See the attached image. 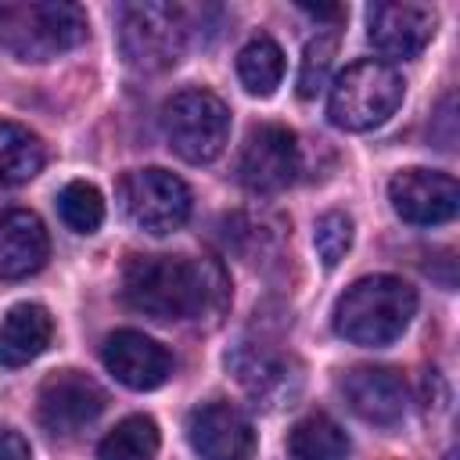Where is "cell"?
I'll list each match as a JSON object with an SVG mask.
<instances>
[{
	"label": "cell",
	"instance_id": "cell-1",
	"mask_svg": "<svg viewBox=\"0 0 460 460\" xmlns=\"http://www.w3.org/2000/svg\"><path fill=\"white\" fill-rule=\"evenodd\" d=\"M122 298L151 320H216L230 302V280L216 259L133 255L122 270Z\"/></svg>",
	"mask_w": 460,
	"mask_h": 460
},
{
	"label": "cell",
	"instance_id": "cell-2",
	"mask_svg": "<svg viewBox=\"0 0 460 460\" xmlns=\"http://www.w3.org/2000/svg\"><path fill=\"white\" fill-rule=\"evenodd\" d=\"M413 313H417V291L399 277L377 273V277L356 280L338 298L334 331L352 345L381 349V345H392L395 338H402Z\"/></svg>",
	"mask_w": 460,
	"mask_h": 460
},
{
	"label": "cell",
	"instance_id": "cell-3",
	"mask_svg": "<svg viewBox=\"0 0 460 460\" xmlns=\"http://www.w3.org/2000/svg\"><path fill=\"white\" fill-rule=\"evenodd\" d=\"M86 40V11L79 4H4L0 47L18 61H50Z\"/></svg>",
	"mask_w": 460,
	"mask_h": 460
},
{
	"label": "cell",
	"instance_id": "cell-4",
	"mask_svg": "<svg viewBox=\"0 0 460 460\" xmlns=\"http://www.w3.org/2000/svg\"><path fill=\"white\" fill-rule=\"evenodd\" d=\"M190 7L183 4H126L119 18V47L133 68L162 72L176 65L190 43Z\"/></svg>",
	"mask_w": 460,
	"mask_h": 460
},
{
	"label": "cell",
	"instance_id": "cell-5",
	"mask_svg": "<svg viewBox=\"0 0 460 460\" xmlns=\"http://www.w3.org/2000/svg\"><path fill=\"white\" fill-rule=\"evenodd\" d=\"M402 93H406V83L388 61L363 58V61H352L334 79L327 97V115L338 129L363 133L381 126L388 115H395V108L402 104Z\"/></svg>",
	"mask_w": 460,
	"mask_h": 460
},
{
	"label": "cell",
	"instance_id": "cell-6",
	"mask_svg": "<svg viewBox=\"0 0 460 460\" xmlns=\"http://www.w3.org/2000/svg\"><path fill=\"white\" fill-rule=\"evenodd\" d=\"M162 129H165L169 147L183 162L205 165L226 147L230 111L208 90H180L162 108Z\"/></svg>",
	"mask_w": 460,
	"mask_h": 460
},
{
	"label": "cell",
	"instance_id": "cell-7",
	"mask_svg": "<svg viewBox=\"0 0 460 460\" xmlns=\"http://www.w3.org/2000/svg\"><path fill=\"white\" fill-rule=\"evenodd\" d=\"M119 201H122L126 219L155 237L180 230L190 216V190L169 169L126 172L119 183Z\"/></svg>",
	"mask_w": 460,
	"mask_h": 460
},
{
	"label": "cell",
	"instance_id": "cell-8",
	"mask_svg": "<svg viewBox=\"0 0 460 460\" xmlns=\"http://www.w3.org/2000/svg\"><path fill=\"white\" fill-rule=\"evenodd\" d=\"M226 367L244 388V395L262 410L291 406L302 392V363L270 341L234 345V352L226 356Z\"/></svg>",
	"mask_w": 460,
	"mask_h": 460
},
{
	"label": "cell",
	"instance_id": "cell-9",
	"mask_svg": "<svg viewBox=\"0 0 460 460\" xmlns=\"http://www.w3.org/2000/svg\"><path fill=\"white\" fill-rule=\"evenodd\" d=\"M298 140L288 126L277 122H262L252 126L237 158V180L252 190V194H280L284 187L295 183L298 176Z\"/></svg>",
	"mask_w": 460,
	"mask_h": 460
},
{
	"label": "cell",
	"instance_id": "cell-10",
	"mask_svg": "<svg viewBox=\"0 0 460 460\" xmlns=\"http://www.w3.org/2000/svg\"><path fill=\"white\" fill-rule=\"evenodd\" d=\"M104 410V392L93 377L79 374V370H58L50 374L43 385H40V395H36V413H40V424L50 431V435H75L83 431L86 424H93Z\"/></svg>",
	"mask_w": 460,
	"mask_h": 460
},
{
	"label": "cell",
	"instance_id": "cell-11",
	"mask_svg": "<svg viewBox=\"0 0 460 460\" xmlns=\"http://www.w3.org/2000/svg\"><path fill=\"white\" fill-rule=\"evenodd\" d=\"M392 208L413 226H438L449 223L460 208V187L453 176L435 169H402L388 183Z\"/></svg>",
	"mask_w": 460,
	"mask_h": 460
},
{
	"label": "cell",
	"instance_id": "cell-12",
	"mask_svg": "<svg viewBox=\"0 0 460 460\" xmlns=\"http://www.w3.org/2000/svg\"><path fill=\"white\" fill-rule=\"evenodd\" d=\"M435 11L428 4H374L367 11V40L392 61L417 58L435 36Z\"/></svg>",
	"mask_w": 460,
	"mask_h": 460
},
{
	"label": "cell",
	"instance_id": "cell-13",
	"mask_svg": "<svg viewBox=\"0 0 460 460\" xmlns=\"http://www.w3.org/2000/svg\"><path fill=\"white\" fill-rule=\"evenodd\" d=\"M341 395L356 417L377 428H392L406 417L410 406V388L406 377L392 367H352L341 377Z\"/></svg>",
	"mask_w": 460,
	"mask_h": 460
},
{
	"label": "cell",
	"instance_id": "cell-14",
	"mask_svg": "<svg viewBox=\"0 0 460 460\" xmlns=\"http://www.w3.org/2000/svg\"><path fill=\"white\" fill-rule=\"evenodd\" d=\"M187 438L201 460H248L255 428L234 402H205L187 417Z\"/></svg>",
	"mask_w": 460,
	"mask_h": 460
},
{
	"label": "cell",
	"instance_id": "cell-15",
	"mask_svg": "<svg viewBox=\"0 0 460 460\" xmlns=\"http://www.w3.org/2000/svg\"><path fill=\"white\" fill-rule=\"evenodd\" d=\"M101 359H104L108 374H115V381H122L126 388H137V392H151V388L165 385L172 374L169 349L140 331H129V327L104 338Z\"/></svg>",
	"mask_w": 460,
	"mask_h": 460
},
{
	"label": "cell",
	"instance_id": "cell-16",
	"mask_svg": "<svg viewBox=\"0 0 460 460\" xmlns=\"http://www.w3.org/2000/svg\"><path fill=\"white\" fill-rule=\"evenodd\" d=\"M50 255L47 226L29 208H11L0 216V277L22 280L36 270H43Z\"/></svg>",
	"mask_w": 460,
	"mask_h": 460
},
{
	"label": "cell",
	"instance_id": "cell-17",
	"mask_svg": "<svg viewBox=\"0 0 460 460\" xmlns=\"http://www.w3.org/2000/svg\"><path fill=\"white\" fill-rule=\"evenodd\" d=\"M50 334H54V320L43 305L22 302V305L7 309V316L0 323V363L25 367L50 345Z\"/></svg>",
	"mask_w": 460,
	"mask_h": 460
},
{
	"label": "cell",
	"instance_id": "cell-18",
	"mask_svg": "<svg viewBox=\"0 0 460 460\" xmlns=\"http://www.w3.org/2000/svg\"><path fill=\"white\" fill-rule=\"evenodd\" d=\"M288 456L291 460H349V435L327 413H305L288 431Z\"/></svg>",
	"mask_w": 460,
	"mask_h": 460
},
{
	"label": "cell",
	"instance_id": "cell-19",
	"mask_svg": "<svg viewBox=\"0 0 460 460\" xmlns=\"http://www.w3.org/2000/svg\"><path fill=\"white\" fill-rule=\"evenodd\" d=\"M47 162L40 137L18 122L0 119V183H25Z\"/></svg>",
	"mask_w": 460,
	"mask_h": 460
},
{
	"label": "cell",
	"instance_id": "cell-20",
	"mask_svg": "<svg viewBox=\"0 0 460 460\" xmlns=\"http://www.w3.org/2000/svg\"><path fill=\"white\" fill-rule=\"evenodd\" d=\"M237 75L248 93L270 97L284 79V50L270 36H255L237 54Z\"/></svg>",
	"mask_w": 460,
	"mask_h": 460
},
{
	"label": "cell",
	"instance_id": "cell-21",
	"mask_svg": "<svg viewBox=\"0 0 460 460\" xmlns=\"http://www.w3.org/2000/svg\"><path fill=\"white\" fill-rule=\"evenodd\" d=\"M158 453V424L144 413L119 420L97 446V460H155Z\"/></svg>",
	"mask_w": 460,
	"mask_h": 460
},
{
	"label": "cell",
	"instance_id": "cell-22",
	"mask_svg": "<svg viewBox=\"0 0 460 460\" xmlns=\"http://www.w3.org/2000/svg\"><path fill=\"white\" fill-rule=\"evenodd\" d=\"M280 234H284V223L273 219V216H266V212H259V216L237 212V216H230V219L223 223V241H226V248H234V252H237L241 259H248V262H259V255L273 252L277 241H280Z\"/></svg>",
	"mask_w": 460,
	"mask_h": 460
},
{
	"label": "cell",
	"instance_id": "cell-23",
	"mask_svg": "<svg viewBox=\"0 0 460 460\" xmlns=\"http://www.w3.org/2000/svg\"><path fill=\"white\" fill-rule=\"evenodd\" d=\"M58 212L65 219L68 230L75 234H93L104 223V198L93 183L86 180H72L61 194H58Z\"/></svg>",
	"mask_w": 460,
	"mask_h": 460
},
{
	"label": "cell",
	"instance_id": "cell-24",
	"mask_svg": "<svg viewBox=\"0 0 460 460\" xmlns=\"http://www.w3.org/2000/svg\"><path fill=\"white\" fill-rule=\"evenodd\" d=\"M313 244H316V255L323 259V266H338L352 244V219L345 212L320 216L316 230H313Z\"/></svg>",
	"mask_w": 460,
	"mask_h": 460
},
{
	"label": "cell",
	"instance_id": "cell-25",
	"mask_svg": "<svg viewBox=\"0 0 460 460\" xmlns=\"http://www.w3.org/2000/svg\"><path fill=\"white\" fill-rule=\"evenodd\" d=\"M331 61H334V40L331 36H316L305 43L302 68H298V97H313L327 83Z\"/></svg>",
	"mask_w": 460,
	"mask_h": 460
},
{
	"label": "cell",
	"instance_id": "cell-26",
	"mask_svg": "<svg viewBox=\"0 0 460 460\" xmlns=\"http://www.w3.org/2000/svg\"><path fill=\"white\" fill-rule=\"evenodd\" d=\"M0 460H32L29 442L11 428H0Z\"/></svg>",
	"mask_w": 460,
	"mask_h": 460
},
{
	"label": "cell",
	"instance_id": "cell-27",
	"mask_svg": "<svg viewBox=\"0 0 460 460\" xmlns=\"http://www.w3.org/2000/svg\"><path fill=\"white\" fill-rule=\"evenodd\" d=\"M302 11L313 14V18H323V22H338V18H345V7H313V4H302Z\"/></svg>",
	"mask_w": 460,
	"mask_h": 460
}]
</instances>
